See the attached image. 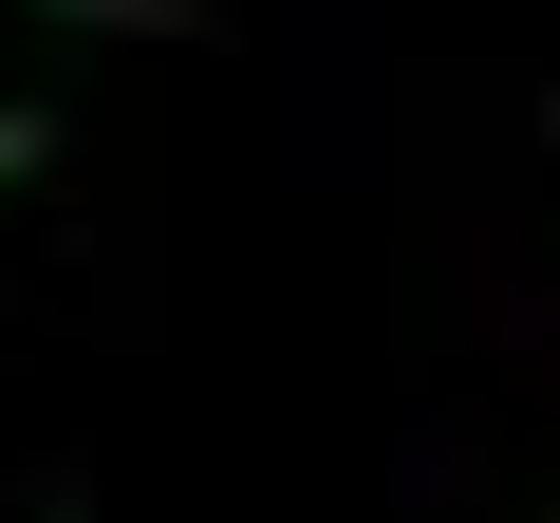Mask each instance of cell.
I'll use <instances>...</instances> for the list:
<instances>
[{
	"instance_id": "cell-2",
	"label": "cell",
	"mask_w": 560,
	"mask_h": 523,
	"mask_svg": "<svg viewBox=\"0 0 560 523\" xmlns=\"http://www.w3.org/2000/svg\"><path fill=\"white\" fill-rule=\"evenodd\" d=\"M38 168H57V94H0V206H20Z\"/></svg>"
},
{
	"instance_id": "cell-1",
	"label": "cell",
	"mask_w": 560,
	"mask_h": 523,
	"mask_svg": "<svg viewBox=\"0 0 560 523\" xmlns=\"http://www.w3.org/2000/svg\"><path fill=\"white\" fill-rule=\"evenodd\" d=\"M38 20H94V38H206V0H38Z\"/></svg>"
}]
</instances>
